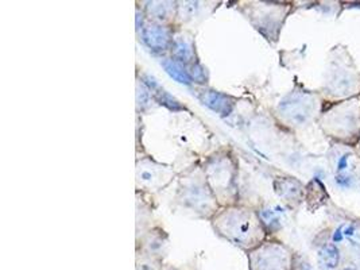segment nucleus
Here are the masks:
<instances>
[{"label": "nucleus", "mask_w": 360, "mask_h": 270, "mask_svg": "<svg viewBox=\"0 0 360 270\" xmlns=\"http://www.w3.org/2000/svg\"><path fill=\"white\" fill-rule=\"evenodd\" d=\"M317 124L333 143L355 148L360 138V96L327 104Z\"/></svg>", "instance_id": "2"}, {"label": "nucleus", "mask_w": 360, "mask_h": 270, "mask_svg": "<svg viewBox=\"0 0 360 270\" xmlns=\"http://www.w3.org/2000/svg\"><path fill=\"white\" fill-rule=\"evenodd\" d=\"M295 255L281 242H266L251 253V270H293Z\"/></svg>", "instance_id": "5"}, {"label": "nucleus", "mask_w": 360, "mask_h": 270, "mask_svg": "<svg viewBox=\"0 0 360 270\" xmlns=\"http://www.w3.org/2000/svg\"><path fill=\"white\" fill-rule=\"evenodd\" d=\"M355 150H356V153H358V155L360 157V138H359V142H358V145L355 146Z\"/></svg>", "instance_id": "8"}, {"label": "nucleus", "mask_w": 360, "mask_h": 270, "mask_svg": "<svg viewBox=\"0 0 360 270\" xmlns=\"http://www.w3.org/2000/svg\"><path fill=\"white\" fill-rule=\"evenodd\" d=\"M329 157L336 186L342 189L359 186L360 157L355 148L333 143Z\"/></svg>", "instance_id": "4"}, {"label": "nucleus", "mask_w": 360, "mask_h": 270, "mask_svg": "<svg viewBox=\"0 0 360 270\" xmlns=\"http://www.w3.org/2000/svg\"><path fill=\"white\" fill-rule=\"evenodd\" d=\"M359 186H360V174H359Z\"/></svg>", "instance_id": "9"}, {"label": "nucleus", "mask_w": 360, "mask_h": 270, "mask_svg": "<svg viewBox=\"0 0 360 270\" xmlns=\"http://www.w3.org/2000/svg\"><path fill=\"white\" fill-rule=\"evenodd\" d=\"M320 95L327 104L360 96L359 68L343 44H338L328 51Z\"/></svg>", "instance_id": "1"}, {"label": "nucleus", "mask_w": 360, "mask_h": 270, "mask_svg": "<svg viewBox=\"0 0 360 270\" xmlns=\"http://www.w3.org/2000/svg\"><path fill=\"white\" fill-rule=\"evenodd\" d=\"M327 103L320 92L295 91L279 105V112L295 127L319 122Z\"/></svg>", "instance_id": "3"}, {"label": "nucleus", "mask_w": 360, "mask_h": 270, "mask_svg": "<svg viewBox=\"0 0 360 270\" xmlns=\"http://www.w3.org/2000/svg\"><path fill=\"white\" fill-rule=\"evenodd\" d=\"M339 270H360L356 264H347L345 266H340Z\"/></svg>", "instance_id": "7"}, {"label": "nucleus", "mask_w": 360, "mask_h": 270, "mask_svg": "<svg viewBox=\"0 0 360 270\" xmlns=\"http://www.w3.org/2000/svg\"><path fill=\"white\" fill-rule=\"evenodd\" d=\"M342 264V252L335 242H327L319 250V265L323 270H339Z\"/></svg>", "instance_id": "6"}]
</instances>
